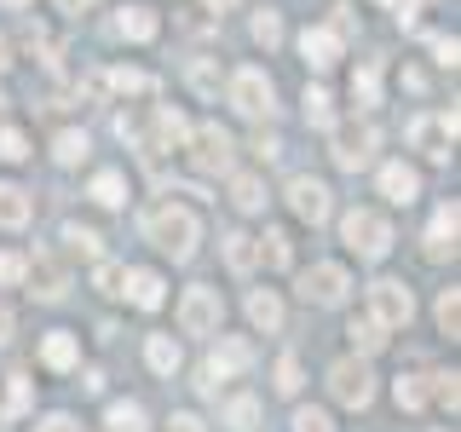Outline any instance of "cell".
Masks as SVG:
<instances>
[{
	"mask_svg": "<svg viewBox=\"0 0 461 432\" xmlns=\"http://www.w3.org/2000/svg\"><path fill=\"white\" fill-rule=\"evenodd\" d=\"M346 294H352V271L335 266V259L300 271V300H306V306H346Z\"/></svg>",
	"mask_w": 461,
	"mask_h": 432,
	"instance_id": "9c48e42d",
	"label": "cell"
},
{
	"mask_svg": "<svg viewBox=\"0 0 461 432\" xmlns=\"http://www.w3.org/2000/svg\"><path fill=\"white\" fill-rule=\"evenodd\" d=\"M6 410L12 415L29 410V374H6Z\"/></svg>",
	"mask_w": 461,
	"mask_h": 432,
	"instance_id": "ee69618b",
	"label": "cell"
},
{
	"mask_svg": "<svg viewBox=\"0 0 461 432\" xmlns=\"http://www.w3.org/2000/svg\"><path fill=\"white\" fill-rule=\"evenodd\" d=\"M58 6H64V12H76V6H93V0H58Z\"/></svg>",
	"mask_w": 461,
	"mask_h": 432,
	"instance_id": "9f6ffc18",
	"label": "cell"
},
{
	"mask_svg": "<svg viewBox=\"0 0 461 432\" xmlns=\"http://www.w3.org/2000/svg\"><path fill=\"white\" fill-rule=\"evenodd\" d=\"M35 220V196L23 184H0V230H23Z\"/></svg>",
	"mask_w": 461,
	"mask_h": 432,
	"instance_id": "603a6c76",
	"label": "cell"
},
{
	"mask_svg": "<svg viewBox=\"0 0 461 432\" xmlns=\"http://www.w3.org/2000/svg\"><path fill=\"white\" fill-rule=\"evenodd\" d=\"M249 35L259 40V47H277V40H283V18H277V12H254Z\"/></svg>",
	"mask_w": 461,
	"mask_h": 432,
	"instance_id": "f35d334b",
	"label": "cell"
},
{
	"mask_svg": "<svg viewBox=\"0 0 461 432\" xmlns=\"http://www.w3.org/2000/svg\"><path fill=\"white\" fill-rule=\"evenodd\" d=\"M294 432H335V421L323 410H294Z\"/></svg>",
	"mask_w": 461,
	"mask_h": 432,
	"instance_id": "bcb514c9",
	"label": "cell"
},
{
	"mask_svg": "<svg viewBox=\"0 0 461 432\" xmlns=\"http://www.w3.org/2000/svg\"><path fill=\"white\" fill-rule=\"evenodd\" d=\"M185 156H191L196 173H230L237 167V139H230L220 122H202V127L185 133Z\"/></svg>",
	"mask_w": 461,
	"mask_h": 432,
	"instance_id": "5b68a950",
	"label": "cell"
},
{
	"mask_svg": "<svg viewBox=\"0 0 461 432\" xmlns=\"http://www.w3.org/2000/svg\"><path fill=\"white\" fill-rule=\"evenodd\" d=\"M12 328H18V317H12V306H0V346H12Z\"/></svg>",
	"mask_w": 461,
	"mask_h": 432,
	"instance_id": "f5cc1de1",
	"label": "cell"
},
{
	"mask_svg": "<svg viewBox=\"0 0 461 432\" xmlns=\"http://www.w3.org/2000/svg\"><path fill=\"white\" fill-rule=\"evenodd\" d=\"M98 86H115V93L144 98V93H156V76H144V69H110V76H98Z\"/></svg>",
	"mask_w": 461,
	"mask_h": 432,
	"instance_id": "836d02e7",
	"label": "cell"
},
{
	"mask_svg": "<svg viewBox=\"0 0 461 432\" xmlns=\"http://www.w3.org/2000/svg\"><path fill=\"white\" fill-rule=\"evenodd\" d=\"M329 29H335L340 40H352V29H357V18H352V6H346V0H340V6H335V18H329Z\"/></svg>",
	"mask_w": 461,
	"mask_h": 432,
	"instance_id": "c3c4849f",
	"label": "cell"
},
{
	"mask_svg": "<svg viewBox=\"0 0 461 432\" xmlns=\"http://www.w3.org/2000/svg\"><path fill=\"white\" fill-rule=\"evenodd\" d=\"M144 364H150L156 374H167V381H173V374H179V364H185L179 340H173V335H150V340H144Z\"/></svg>",
	"mask_w": 461,
	"mask_h": 432,
	"instance_id": "cb8c5ba5",
	"label": "cell"
},
{
	"mask_svg": "<svg viewBox=\"0 0 461 432\" xmlns=\"http://www.w3.org/2000/svg\"><path fill=\"white\" fill-rule=\"evenodd\" d=\"M64 242H69V254L98 259V230H86V225H64Z\"/></svg>",
	"mask_w": 461,
	"mask_h": 432,
	"instance_id": "ab89813d",
	"label": "cell"
},
{
	"mask_svg": "<svg viewBox=\"0 0 461 432\" xmlns=\"http://www.w3.org/2000/svg\"><path fill=\"white\" fill-rule=\"evenodd\" d=\"M0 6H6V12H23V6H29V0H0Z\"/></svg>",
	"mask_w": 461,
	"mask_h": 432,
	"instance_id": "6f0895ef",
	"label": "cell"
},
{
	"mask_svg": "<svg viewBox=\"0 0 461 432\" xmlns=\"http://www.w3.org/2000/svg\"><path fill=\"white\" fill-rule=\"evenodd\" d=\"M225 266L237 271V277H249V271L259 266V248H254L249 230H230V237H225Z\"/></svg>",
	"mask_w": 461,
	"mask_h": 432,
	"instance_id": "83f0119b",
	"label": "cell"
},
{
	"mask_svg": "<svg viewBox=\"0 0 461 432\" xmlns=\"http://www.w3.org/2000/svg\"><path fill=\"white\" fill-rule=\"evenodd\" d=\"M93 283H98V294H110V300H115V294H122V266H110V259H104V266L93 271Z\"/></svg>",
	"mask_w": 461,
	"mask_h": 432,
	"instance_id": "7dc6e473",
	"label": "cell"
},
{
	"mask_svg": "<svg viewBox=\"0 0 461 432\" xmlns=\"http://www.w3.org/2000/svg\"><path fill=\"white\" fill-rule=\"evenodd\" d=\"M393 403H398V410L403 415H421L427 410V374H398V381H393Z\"/></svg>",
	"mask_w": 461,
	"mask_h": 432,
	"instance_id": "4316f807",
	"label": "cell"
},
{
	"mask_svg": "<svg viewBox=\"0 0 461 432\" xmlns=\"http://www.w3.org/2000/svg\"><path fill=\"white\" fill-rule=\"evenodd\" d=\"M456 110H427V115H415L410 122V144L427 156V162H450V150H456Z\"/></svg>",
	"mask_w": 461,
	"mask_h": 432,
	"instance_id": "52a82bcc",
	"label": "cell"
},
{
	"mask_svg": "<svg viewBox=\"0 0 461 432\" xmlns=\"http://www.w3.org/2000/svg\"><path fill=\"white\" fill-rule=\"evenodd\" d=\"M340 242L346 248H352L357 259H386L393 254V220H386V213H375V208H352L340 220Z\"/></svg>",
	"mask_w": 461,
	"mask_h": 432,
	"instance_id": "277c9868",
	"label": "cell"
},
{
	"mask_svg": "<svg viewBox=\"0 0 461 432\" xmlns=\"http://www.w3.org/2000/svg\"><path fill=\"white\" fill-rule=\"evenodd\" d=\"M6 69H12V40L0 35V76H6Z\"/></svg>",
	"mask_w": 461,
	"mask_h": 432,
	"instance_id": "11a10c76",
	"label": "cell"
},
{
	"mask_svg": "<svg viewBox=\"0 0 461 432\" xmlns=\"http://www.w3.org/2000/svg\"><path fill=\"white\" fill-rule=\"evenodd\" d=\"M340 52H346V40H340L329 23H317V29H306V35H300V58H306V69H335Z\"/></svg>",
	"mask_w": 461,
	"mask_h": 432,
	"instance_id": "e0dca14e",
	"label": "cell"
},
{
	"mask_svg": "<svg viewBox=\"0 0 461 432\" xmlns=\"http://www.w3.org/2000/svg\"><path fill=\"white\" fill-rule=\"evenodd\" d=\"M110 29H115V40H139V47H144V40H156L162 18H156L150 6H122V12L110 18Z\"/></svg>",
	"mask_w": 461,
	"mask_h": 432,
	"instance_id": "ffe728a7",
	"label": "cell"
},
{
	"mask_svg": "<svg viewBox=\"0 0 461 432\" xmlns=\"http://www.w3.org/2000/svg\"><path fill=\"white\" fill-rule=\"evenodd\" d=\"M122 294L133 300L139 311H162V300H167V283L156 277V271H122Z\"/></svg>",
	"mask_w": 461,
	"mask_h": 432,
	"instance_id": "ac0fdd59",
	"label": "cell"
},
{
	"mask_svg": "<svg viewBox=\"0 0 461 432\" xmlns=\"http://www.w3.org/2000/svg\"><path fill=\"white\" fill-rule=\"evenodd\" d=\"M86 196L98 202V208H122L127 202V179L115 167H104V173H93V184H86Z\"/></svg>",
	"mask_w": 461,
	"mask_h": 432,
	"instance_id": "f1b7e54d",
	"label": "cell"
},
{
	"mask_svg": "<svg viewBox=\"0 0 461 432\" xmlns=\"http://www.w3.org/2000/svg\"><path fill=\"white\" fill-rule=\"evenodd\" d=\"M346 335H352V352L357 357H369V352H381V346H386V328L375 323V317H352V323H346Z\"/></svg>",
	"mask_w": 461,
	"mask_h": 432,
	"instance_id": "4dcf8cb0",
	"label": "cell"
},
{
	"mask_svg": "<svg viewBox=\"0 0 461 432\" xmlns=\"http://www.w3.org/2000/svg\"><path fill=\"white\" fill-rule=\"evenodd\" d=\"M249 323L259 335H283V294L277 288H254L249 294Z\"/></svg>",
	"mask_w": 461,
	"mask_h": 432,
	"instance_id": "44dd1931",
	"label": "cell"
},
{
	"mask_svg": "<svg viewBox=\"0 0 461 432\" xmlns=\"http://www.w3.org/2000/svg\"><path fill=\"white\" fill-rule=\"evenodd\" d=\"M300 104H306V127H329V122H335V98H329L323 86H306Z\"/></svg>",
	"mask_w": 461,
	"mask_h": 432,
	"instance_id": "8d00e7d4",
	"label": "cell"
},
{
	"mask_svg": "<svg viewBox=\"0 0 461 432\" xmlns=\"http://www.w3.org/2000/svg\"><path fill=\"white\" fill-rule=\"evenodd\" d=\"M456 381H461L456 369H450V374H427V398L438 403L444 415H456V403H461V386H456Z\"/></svg>",
	"mask_w": 461,
	"mask_h": 432,
	"instance_id": "d590c367",
	"label": "cell"
},
{
	"mask_svg": "<svg viewBox=\"0 0 461 432\" xmlns=\"http://www.w3.org/2000/svg\"><path fill=\"white\" fill-rule=\"evenodd\" d=\"M432 317H438V335H461V288H438V300H432Z\"/></svg>",
	"mask_w": 461,
	"mask_h": 432,
	"instance_id": "1f68e13d",
	"label": "cell"
},
{
	"mask_svg": "<svg viewBox=\"0 0 461 432\" xmlns=\"http://www.w3.org/2000/svg\"><path fill=\"white\" fill-rule=\"evenodd\" d=\"M329 392H335L340 410H369L375 403V369L364 357H340V364L329 369Z\"/></svg>",
	"mask_w": 461,
	"mask_h": 432,
	"instance_id": "ba28073f",
	"label": "cell"
},
{
	"mask_svg": "<svg viewBox=\"0 0 461 432\" xmlns=\"http://www.w3.org/2000/svg\"><path fill=\"white\" fill-rule=\"evenodd\" d=\"M35 432H81V421H76V415H47Z\"/></svg>",
	"mask_w": 461,
	"mask_h": 432,
	"instance_id": "f907efd6",
	"label": "cell"
},
{
	"mask_svg": "<svg viewBox=\"0 0 461 432\" xmlns=\"http://www.w3.org/2000/svg\"><path fill=\"white\" fill-rule=\"evenodd\" d=\"M104 432H150V421H144L139 403H110V410H104Z\"/></svg>",
	"mask_w": 461,
	"mask_h": 432,
	"instance_id": "e575fe53",
	"label": "cell"
},
{
	"mask_svg": "<svg viewBox=\"0 0 461 432\" xmlns=\"http://www.w3.org/2000/svg\"><path fill=\"white\" fill-rule=\"evenodd\" d=\"M191 86H196L202 98H213V93H220V76H213V64H208V58H191Z\"/></svg>",
	"mask_w": 461,
	"mask_h": 432,
	"instance_id": "60d3db41",
	"label": "cell"
},
{
	"mask_svg": "<svg viewBox=\"0 0 461 432\" xmlns=\"http://www.w3.org/2000/svg\"><path fill=\"white\" fill-rule=\"evenodd\" d=\"M23 283H29V294L41 300V306H58V300L69 294V271H64V259L41 248L35 259H29V271H23Z\"/></svg>",
	"mask_w": 461,
	"mask_h": 432,
	"instance_id": "4fadbf2b",
	"label": "cell"
},
{
	"mask_svg": "<svg viewBox=\"0 0 461 432\" xmlns=\"http://www.w3.org/2000/svg\"><path fill=\"white\" fill-rule=\"evenodd\" d=\"M254 248H259V266H271V271H288V259H294V242H288V230L271 225L266 237H254Z\"/></svg>",
	"mask_w": 461,
	"mask_h": 432,
	"instance_id": "484cf974",
	"label": "cell"
},
{
	"mask_svg": "<svg viewBox=\"0 0 461 432\" xmlns=\"http://www.w3.org/2000/svg\"><path fill=\"white\" fill-rule=\"evenodd\" d=\"M220 328H225V300H220V288H208V283L185 288V294H179V335L213 340Z\"/></svg>",
	"mask_w": 461,
	"mask_h": 432,
	"instance_id": "8992f818",
	"label": "cell"
},
{
	"mask_svg": "<svg viewBox=\"0 0 461 432\" xmlns=\"http://www.w3.org/2000/svg\"><path fill=\"white\" fill-rule=\"evenodd\" d=\"M167 432H208L202 415H167Z\"/></svg>",
	"mask_w": 461,
	"mask_h": 432,
	"instance_id": "816d5d0a",
	"label": "cell"
},
{
	"mask_svg": "<svg viewBox=\"0 0 461 432\" xmlns=\"http://www.w3.org/2000/svg\"><path fill=\"white\" fill-rule=\"evenodd\" d=\"M185 133H191V122H185L179 110H156L150 127H144V150L162 156V150H185Z\"/></svg>",
	"mask_w": 461,
	"mask_h": 432,
	"instance_id": "2e32d148",
	"label": "cell"
},
{
	"mask_svg": "<svg viewBox=\"0 0 461 432\" xmlns=\"http://www.w3.org/2000/svg\"><path fill=\"white\" fill-rule=\"evenodd\" d=\"M242 369H254V346L249 340H237V335H220V346L208 352V364H202V392H213L220 381H230V374H242Z\"/></svg>",
	"mask_w": 461,
	"mask_h": 432,
	"instance_id": "8fae6325",
	"label": "cell"
},
{
	"mask_svg": "<svg viewBox=\"0 0 461 432\" xmlns=\"http://www.w3.org/2000/svg\"><path fill=\"white\" fill-rule=\"evenodd\" d=\"M432 58H438V69H456L461 64V40L456 35H438V40H432Z\"/></svg>",
	"mask_w": 461,
	"mask_h": 432,
	"instance_id": "f6af8a7d",
	"label": "cell"
},
{
	"mask_svg": "<svg viewBox=\"0 0 461 432\" xmlns=\"http://www.w3.org/2000/svg\"><path fill=\"white\" fill-rule=\"evenodd\" d=\"M41 364H47L52 374H69V369H81V340L69 335V328H52V335L41 340Z\"/></svg>",
	"mask_w": 461,
	"mask_h": 432,
	"instance_id": "d6986e66",
	"label": "cell"
},
{
	"mask_svg": "<svg viewBox=\"0 0 461 432\" xmlns=\"http://www.w3.org/2000/svg\"><path fill=\"white\" fill-rule=\"evenodd\" d=\"M271 386H277L283 398H300V386H306V369H300V357H294V352H283V357H277V369H271Z\"/></svg>",
	"mask_w": 461,
	"mask_h": 432,
	"instance_id": "d6a6232c",
	"label": "cell"
},
{
	"mask_svg": "<svg viewBox=\"0 0 461 432\" xmlns=\"http://www.w3.org/2000/svg\"><path fill=\"white\" fill-rule=\"evenodd\" d=\"M456 237H461V213H456V202H444V208L432 213L427 237H421L427 259H456Z\"/></svg>",
	"mask_w": 461,
	"mask_h": 432,
	"instance_id": "9a60e30c",
	"label": "cell"
},
{
	"mask_svg": "<svg viewBox=\"0 0 461 432\" xmlns=\"http://www.w3.org/2000/svg\"><path fill=\"white\" fill-rule=\"evenodd\" d=\"M23 156H29V139L18 127H0V162H23Z\"/></svg>",
	"mask_w": 461,
	"mask_h": 432,
	"instance_id": "7bdbcfd3",
	"label": "cell"
},
{
	"mask_svg": "<svg viewBox=\"0 0 461 432\" xmlns=\"http://www.w3.org/2000/svg\"><path fill=\"white\" fill-rule=\"evenodd\" d=\"M352 98H357V110H375V104H381V69H375V64H364L352 76Z\"/></svg>",
	"mask_w": 461,
	"mask_h": 432,
	"instance_id": "74e56055",
	"label": "cell"
},
{
	"mask_svg": "<svg viewBox=\"0 0 461 432\" xmlns=\"http://www.w3.org/2000/svg\"><path fill=\"white\" fill-rule=\"evenodd\" d=\"M259 421H266V410H259L254 392L225 398V410H220V427H225V432H259Z\"/></svg>",
	"mask_w": 461,
	"mask_h": 432,
	"instance_id": "7402d4cb",
	"label": "cell"
},
{
	"mask_svg": "<svg viewBox=\"0 0 461 432\" xmlns=\"http://www.w3.org/2000/svg\"><path fill=\"white\" fill-rule=\"evenodd\" d=\"M202 6H208L213 18H225V12H237V0H202Z\"/></svg>",
	"mask_w": 461,
	"mask_h": 432,
	"instance_id": "db71d44e",
	"label": "cell"
},
{
	"mask_svg": "<svg viewBox=\"0 0 461 432\" xmlns=\"http://www.w3.org/2000/svg\"><path fill=\"white\" fill-rule=\"evenodd\" d=\"M369 317H375L381 328H410V317H415V294H410V283H398V277L369 283Z\"/></svg>",
	"mask_w": 461,
	"mask_h": 432,
	"instance_id": "30bf717a",
	"label": "cell"
},
{
	"mask_svg": "<svg viewBox=\"0 0 461 432\" xmlns=\"http://www.w3.org/2000/svg\"><path fill=\"white\" fill-rule=\"evenodd\" d=\"M23 271H29V254H0V288H23Z\"/></svg>",
	"mask_w": 461,
	"mask_h": 432,
	"instance_id": "b9f144b4",
	"label": "cell"
},
{
	"mask_svg": "<svg viewBox=\"0 0 461 432\" xmlns=\"http://www.w3.org/2000/svg\"><path fill=\"white\" fill-rule=\"evenodd\" d=\"M144 242H150L156 254H167L173 266H185V259H196V248H202V220L191 208H179V202H156V208L144 213Z\"/></svg>",
	"mask_w": 461,
	"mask_h": 432,
	"instance_id": "6da1fadb",
	"label": "cell"
},
{
	"mask_svg": "<svg viewBox=\"0 0 461 432\" xmlns=\"http://www.w3.org/2000/svg\"><path fill=\"white\" fill-rule=\"evenodd\" d=\"M225 104L237 115H249V122H271V110H277V86H271L266 69H230L225 76Z\"/></svg>",
	"mask_w": 461,
	"mask_h": 432,
	"instance_id": "3957f363",
	"label": "cell"
},
{
	"mask_svg": "<svg viewBox=\"0 0 461 432\" xmlns=\"http://www.w3.org/2000/svg\"><path fill=\"white\" fill-rule=\"evenodd\" d=\"M254 156H259V162H277V156H283L277 133H259V139H254Z\"/></svg>",
	"mask_w": 461,
	"mask_h": 432,
	"instance_id": "681fc988",
	"label": "cell"
},
{
	"mask_svg": "<svg viewBox=\"0 0 461 432\" xmlns=\"http://www.w3.org/2000/svg\"><path fill=\"white\" fill-rule=\"evenodd\" d=\"M86 156H93V144H86V133H76V127H64V133L52 139V162L58 167H81Z\"/></svg>",
	"mask_w": 461,
	"mask_h": 432,
	"instance_id": "f546056e",
	"label": "cell"
},
{
	"mask_svg": "<svg viewBox=\"0 0 461 432\" xmlns=\"http://www.w3.org/2000/svg\"><path fill=\"white\" fill-rule=\"evenodd\" d=\"M375 184H381V196L393 202V208H410V202H421V173L410 162H386L375 173Z\"/></svg>",
	"mask_w": 461,
	"mask_h": 432,
	"instance_id": "5bb4252c",
	"label": "cell"
},
{
	"mask_svg": "<svg viewBox=\"0 0 461 432\" xmlns=\"http://www.w3.org/2000/svg\"><path fill=\"white\" fill-rule=\"evenodd\" d=\"M230 202H237V213H266V179L259 173H230Z\"/></svg>",
	"mask_w": 461,
	"mask_h": 432,
	"instance_id": "d4e9b609",
	"label": "cell"
},
{
	"mask_svg": "<svg viewBox=\"0 0 461 432\" xmlns=\"http://www.w3.org/2000/svg\"><path fill=\"white\" fill-rule=\"evenodd\" d=\"M283 196H288V208H294V220H306V225H323L329 213H335V196H329V184L312 179V173H294Z\"/></svg>",
	"mask_w": 461,
	"mask_h": 432,
	"instance_id": "7c38bea8",
	"label": "cell"
},
{
	"mask_svg": "<svg viewBox=\"0 0 461 432\" xmlns=\"http://www.w3.org/2000/svg\"><path fill=\"white\" fill-rule=\"evenodd\" d=\"M329 156H335V167L346 173H364L375 162V150H381V133H375V122L364 115H346V122H329Z\"/></svg>",
	"mask_w": 461,
	"mask_h": 432,
	"instance_id": "7a4b0ae2",
	"label": "cell"
}]
</instances>
